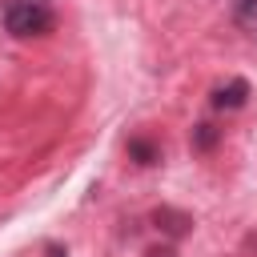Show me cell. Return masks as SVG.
Segmentation results:
<instances>
[{"label":"cell","mask_w":257,"mask_h":257,"mask_svg":"<svg viewBox=\"0 0 257 257\" xmlns=\"http://www.w3.org/2000/svg\"><path fill=\"white\" fill-rule=\"evenodd\" d=\"M4 28L12 36H44L52 28V4L48 0H8Z\"/></svg>","instance_id":"1"},{"label":"cell","mask_w":257,"mask_h":257,"mask_svg":"<svg viewBox=\"0 0 257 257\" xmlns=\"http://www.w3.org/2000/svg\"><path fill=\"white\" fill-rule=\"evenodd\" d=\"M245 100H249V80H241V76L213 92V108H241Z\"/></svg>","instance_id":"2"},{"label":"cell","mask_w":257,"mask_h":257,"mask_svg":"<svg viewBox=\"0 0 257 257\" xmlns=\"http://www.w3.org/2000/svg\"><path fill=\"white\" fill-rule=\"evenodd\" d=\"M153 221H157V229H165L169 237H181V233H189V225H193V221H189L185 213H177V209H157Z\"/></svg>","instance_id":"3"},{"label":"cell","mask_w":257,"mask_h":257,"mask_svg":"<svg viewBox=\"0 0 257 257\" xmlns=\"http://www.w3.org/2000/svg\"><path fill=\"white\" fill-rule=\"evenodd\" d=\"M233 24L257 36V0H233Z\"/></svg>","instance_id":"4"},{"label":"cell","mask_w":257,"mask_h":257,"mask_svg":"<svg viewBox=\"0 0 257 257\" xmlns=\"http://www.w3.org/2000/svg\"><path fill=\"white\" fill-rule=\"evenodd\" d=\"M128 157H133L137 165H157V161H161V149H157L153 141H141V137H133V141H128Z\"/></svg>","instance_id":"5"},{"label":"cell","mask_w":257,"mask_h":257,"mask_svg":"<svg viewBox=\"0 0 257 257\" xmlns=\"http://www.w3.org/2000/svg\"><path fill=\"white\" fill-rule=\"evenodd\" d=\"M217 141H221V128H217V124L201 120V124L193 128V149H197V153H209V149H213Z\"/></svg>","instance_id":"6"},{"label":"cell","mask_w":257,"mask_h":257,"mask_svg":"<svg viewBox=\"0 0 257 257\" xmlns=\"http://www.w3.org/2000/svg\"><path fill=\"white\" fill-rule=\"evenodd\" d=\"M145 257H173V245H153L145 249Z\"/></svg>","instance_id":"7"}]
</instances>
